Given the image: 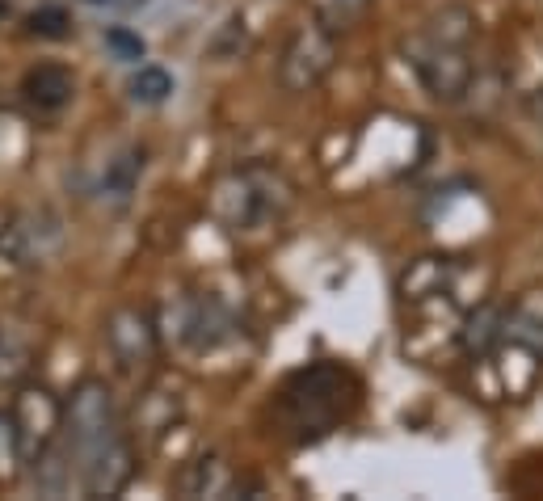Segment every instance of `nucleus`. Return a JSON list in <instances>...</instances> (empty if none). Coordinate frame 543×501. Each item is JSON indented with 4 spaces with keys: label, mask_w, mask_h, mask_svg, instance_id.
I'll return each mask as SVG.
<instances>
[{
    "label": "nucleus",
    "mask_w": 543,
    "mask_h": 501,
    "mask_svg": "<svg viewBox=\"0 0 543 501\" xmlns=\"http://www.w3.org/2000/svg\"><path fill=\"white\" fill-rule=\"evenodd\" d=\"M59 438L76 459V480L85 497H118L135 476V447L106 379H80L64 400Z\"/></svg>",
    "instance_id": "obj_1"
},
{
    "label": "nucleus",
    "mask_w": 543,
    "mask_h": 501,
    "mask_svg": "<svg viewBox=\"0 0 543 501\" xmlns=\"http://www.w3.org/2000/svg\"><path fill=\"white\" fill-rule=\"evenodd\" d=\"M295 207V186L283 169L253 160L219 173L207 190V211L224 232H257L270 224H283Z\"/></svg>",
    "instance_id": "obj_2"
},
{
    "label": "nucleus",
    "mask_w": 543,
    "mask_h": 501,
    "mask_svg": "<svg viewBox=\"0 0 543 501\" xmlns=\"http://www.w3.org/2000/svg\"><path fill=\"white\" fill-rule=\"evenodd\" d=\"M472 34H476V17L464 5H451L434 13L409 43V64L434 102H459L472 89V55H468Z\"/></svg>",
    "instance_id": "obj_3"
},
{
    "label": "nucleus",
    "mask_w": 543,
    "mask_h": 501,
    "mask_svg": "<svg viewBox=\"0 0 543 501\" xmlns=\"http://www.w3.org/2000/svg\"><path fill=\"white\" fill-rule=\"evenodd\" d=\"M341 388H350V375H341L337 367L299 371L283 392V409L291 417V430H299L304 438L329 434L337 426V417L350 405V396H341Z\"/></svg>",
    "instance_id": "obj_4"
},
{
    "label": "nucleus",
    "mask_w": 543,
    "mask_h": 501,
    "mask_svg": "<svg viewBox=\"0 0 543 501\" xmlns=\"http://www.w3.org/2000/svg\"><path fill=\"white\" fill-rule=\"evenodd\" d=\"M173 337L186 350H194V354H215V350H224V346L236 342L240 325H236V312L219 295L194 291V295H181L177 299V308H173Z\"/></svg>",
    "instance_id": "obj_5"
},
{
    "label": "nucleus",
    "mask_w": 543,
    "mask_h": 501,
    "mask_svg": "<svg viewBox=\"0 0 543 501\" xmlns=\"http://www.w3.org/2000/svg\"><path fill=\"white\" fill-rule=\"evenodd\" d=\"M102 337H106L114 367L127 375H144L160 354V325H156V316L139 304H114L106 312Z\"/></svg>",
    "instance_id": "obj_6"
},
{
    "label": "nucleus",
    "mask_w": 543,
    "mask_h": 501,
    "mask_svg": "<svg viewBox=\"0 0 543 501\" xmlns=\"http://www.w3.org/2000/svg\"><path fill=\"white\" fill-rule=\"evenodd\" d=\"M64 249V219L51 207H26L13 211L9 224L0 228V257L22 270L47 266L51 257Z\"/></svg>",
    "instance_id": "obj_7"
},
{
    "label": "nucleus",
    "mask_w": 543,
    "mask_h": 501,
    "mask_svg": "<svg viewBox=\"0 0 543 501\" xmlns=\"http://www.w3.org/2000/svg\"><path fill=\"white\" fill-rule=\"evenodd\" d=\"M337 64V34L325 30L320 22L291 30L278 55V85L287 93H312Z\"/></svg>",
    "instance_id": "obj_8"
},
{
    "label": "nucleus",
    "mask_w": 543,
    "mask_h": 501,
    "mask_svg": "<svg viewBox=\"0 0 543 501\" xmlns=\"http://www.w3.org/2000/svg\"><path fill=\"white\" fill-rule=\"evenodd\" d=\"M13 422H17V438H22V451L30 459L38 447H47L59 434V426H64V400L51 396L47 388L26 384L13 400Z\"/></svg>",
    "instance_id": "obj_9"
},
{
    "label": "nucleus",
    "mask_w": 543,
    "mask_h": 501,
    "mask_svg": "<svg viewBox=\"0 0 543 501\" xmlns=\"http://www.w3.org/2000/svg\"><path fill=\"white\" fill-rule=\"evenodd\" d=\"M144 165H148V152H144V148H139V144H118V148L106 156V165L97 169L93 194L102 198L106 207H127L131 198H135V190H139Z\"/></svg>",
    "instance_id": "obj_10"
},
{
    "label": "nucleus",
    "mask_w": 543,
    "mask_h": 501,
    "mask_svg": "<svg viewBox=\"0 0 543 501\" xmlns=\"http://www.w3.org/2000/svg\"><path fill=\"white\" fill-rule=\"evenodd\" d=\"M76 97V80L64 64H38L22 76V102L38 114H59L64 106H72Z\"/></svg>",
    "instance_id": "obj_11"
},
{
    "label": "nucleus",
    "mask_w": 543,
    "mask_h": 501,
    "mask_svg": "<svg viewBox=\"0 0 543 501\" xmlns=\"http://www.w3.org/2000/svg\"><path fill=\"white\" fill-rule=\"evenodd\" d=\"M240 489V480L236 472L228 468V459L224 455H203V459H194V464L181 468L177 476V493L181 497H236Z\"/></svg>",
    "instance_id": "obj_12"
},
{
    "label": "nucleus",
    "mask_w": 543,
    "mask_h": 501,
    "mask_svg": "<svg viewBox=\"0 0 543 501\" xmlns=\"http://www.w3.org/2000/svg\"><path fill=\"white\" fill-rule=\"evenodd\" d=\"M501 342H514L531 354H543V291L522 295L501 320Z\"/></svg>",
    "instance_id": "obj_13"
},
{
    "label": "nucleus",
    "mask_w": 543,
    "mask_h": 501,
    "mask_svg": "<svg viewBox=\"0 0 543 501\" xmlns=\"http://www.w3.org/2000/svg\"><path fill=\"white\" fill-rule=\"evenodd\" d=\"M34 363V333L17 320H0V388H17Z\"/></svg>",
    "instance_id": "obj_14"
},
{
    "label": "nucleus",
    "mask_w": 543,
    "mask_h": 501,
    "mask_svg": "<svg viewBox=\"0 0 543 501\" xmlns=\"http://www.w3.org/2000/svg\"><path fill=\"white\" fill-rule=\"evenodd\" d=\"M127 93L135 106H165L169 97L177 93V80L160 68V64H144L131 80H127Z\"/></svg>",
    "instance_id": "obj_15"
},
{
    "label": "nucleus",
    "mask_w": 543,
    "mask_h": 501,
    "mask_svg": "<svg viewBox=\"0 0 543 501\" xmlns=\"http://www.w3.org/2000/svg\"><path fill=\"white\" fill-rule=\"evenodd\" d=\"M312 9H316V22L325 30L346 34V30L367 22L371 9H375V0H312Z\"/></svg>",
    "instance_id": "obj_16"
},
{
    "label": "nucleus",
    "mask_w": 543,
    "mask_h": 501,
    "mask_svg": "<svg viewBox=\"0 0 543 501\" xmlns=\"http://www.w3.org/2000/svg\"><path fill=\"white\" fill-rule=\"evenodd\" d=\"M501 320H506V312L480 308V312L468 320V329H464V346H468L472 354H485L493 342H501Z\"/></svg>",
    "instance_id": "obj_17"
},
{
    "label": "nucleus",
    "mask_w": 543,
    "mask_h": 501,
    "mask_svg": "<svg viewBox=\"0 0 543 501\" xmlns=\"http://www.w3.org/2000/svg\"><path fill=\"white\" fill-rule=\"evenodd\" d=\"M22 464H26V451H22V438H17V422L13 413H0V480L13 476Z\"/></svg>",
    "instance_id": "obj_18"
},
{
    "label": "nucleus",
    "mask_w": 543,
    "mask_h": 501,
    "mask_svg": "<svg viewBox=\"0 0 543 501\" xmlns=\"http://www.w3.org/2000/svg\"><path fill=\"white\" fill-rule=\"evenodd\" d=\"M26 26H30V34H38V38H68V34H72V17L59 9V5H43V9H34V13L26 17Z\"/></svg>",
    "instance_id": "obj_19"
},
{
    "label": "nucleus",
    "mask_w": 543,
    "mask_h": 501,
    "mask_svg": "<svg viewBox=\"0 0 543 501\" xmlns=\"http://www.w3.org/2000/svg\"><path fill=\"white\" fill-rule=\"evenodd\" d=\"M106 47L118 55V59H127V64H135V59H144V38H139V34H131L127 26H110L106 30Z\"/></svg>",
    "instance_id": "obj_20"
},
{
    "label": "nucleus",
    "mask_w": 543,
    "mask_h": 501,
    "mask_svg": "<svg viewBox=\"0 0 543 501\" xmlns=\"http://www.w3.org/2000/svg\"><path fill=\"white\" fill-rule=\"evenodd\" d=\"M85 5H93V9H123V13H131V9H144L148 0H85Z\"/></svg>",
    "instance_id": "obj_21"
},
{
    "label": "nucleus",
    "mask_w": 543,
    "mask_h": 501,
    "mask_svg": "<svg viewBox=\"0 0 543 501\" xmlns=\"http://www.w3.org/2000/svg\"><path fill=\"white\" fill-rule=\"evenodd\" d=\"M5 17H9V0H0V22H5Z\"/></svg>",
    "instance_id": "obj_22"
}]
</instances>
